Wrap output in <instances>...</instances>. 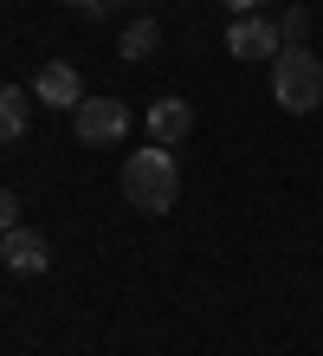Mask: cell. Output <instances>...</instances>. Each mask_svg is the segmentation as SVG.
<instances>
[{
	"label": "cell",
	"mask_w": 323,
	"mask_h": 356,
	"mask_svg": "<svg viewBox=\"0 0 323 356\" xmlns=\"http://www.w3.org/2000/svg\"><path fill=\"white\" fill-rule=\"evenodd\" d=\"M123 195L129 207H142V214H168L181 195V169H175V156L162 149V143H149V149H136L123 162Z\"/></svg>",
	"instance_id": "6da1fadb"
},
{
	"label": "cell",
	"mask_w": 323,
	"mask_h": 356,
	"mask_svg": "<svg viewBox=\"0 0 323 356\" xmlns=\"http://www.w3.org/2000/svg\"><path fill=\"white\" fill-rule=\"evenodd\" d=\"M272 97L285 104L291 117H310L323 104V58L304 52V46H285L272 58Z\"/></svg>",
	"instance_id": "7a4b0ae2"
},
{
	"label": "cell",
	"mask_w": 323,
	"mask_h": 356,
	"mask_svg": "<svg viewBox=\"0 0 323 356\" xmlns=\"http://www.w3.org/2000/svg\"><path fill=\"white\" fill-rule=\"evenodd\" d=\"M72 117H78V143H91V149H110L129 136V104L117 97H84Z\"/></svg>",
	"instance_id": "3957f363"
},
{
	"label": "cell",
	"mask_w": 323,
	"mask_h": 356,
	"mask_svg": "<svg viewBox=\"0 0 323 356\" xmlns=\"http://www.w3.org/2000/svg\"><path fill=\"white\" fill-rule=\"evenodd\" d=\"M226 52L233 58H278L285 52V33H278L272 19H258V13H240L226 26Z\"/></svg>",
	"instance_id": "277c9868"
},
{
	"label": "cell",
	"mask_w": 323,
	"mask_h": 356,
	"mask_svg": "<svg viewBox=\"0 0 323 356\" xmlns=\"http://www.w3.org/2000/svg\"><path fill=\"white\" fill-rule=\"evenodd\" d=\"M0 259L33 279V272H46V266H52V246H46V234H33V227L19 220V227H7V234H0Z\"/></svg>",
	"instance_id": "5b68a950"
},
{
	"label": "cell",
	"mask_w": 323,
	"mask_h": 356,
	"mask_svg": "<svg viewBox=\"0 0 323 356\" xmlns=\"http://www.w3.org/2000/svg\"><path fill=\"white\" fill-rule=\"evenodd\" d=\"M33 97H39V104H58V111H78V104H84L78 72L65 65V58H46V65H39V78H33Z\"/></svg>",
	"instance_id": "8992f818"
},
{
	"label": "cell",
	"mask_w": 323,
	"mask_h": 356,
	"mask_svg": "<svg viewBox=\"0 0 323 356\" xmlns=\"http://www.w3.org/2000/svg\"><path fill=\"white\" fill-rule=\"evenodd\" d=\"M188 130H194V104L188 97H156L149 104V136H156L162 149H175Z\"/></svg>",
	"instance_id": "52a82bcc"
},
{
	"label": "cell",
	"mask_w": 323,
	"mask_h": 356,
	"mask_svg": "<svg viewBox=\"0 0 323 356\" xmlns=\"http://www.w3.org/2000/svg\"><path fill=\"white\" fill-rule=\"evenodd\" d=\"M117 46H123V58H129V65H136V58H156V46H162V26H156L149 13H136V19L123 26V39H117Z\"/></svg>",
	"instance_id": "ba28073f"
},
{
	"label": "cell",
	"mask_w": 323,
	"mask_h": 356,
	"mask_svg": "<svg viewBox=\"0 0 323 356\" xmlns=\"http://www.w3.org/2000/svg\"><path fill=\"white\" fill-rule=\"evenodd\" d=\"M26 136V91L19 85H0V143Z\"/></svg>",
	"instance_id": "9c48e42d"
},
{
	"label": "cell",
	"mask_w": 323,
	"mask_h": 356,
	"mask_svg": "<svg viewBox=\"0 0 323 356\" xmlns=\"http://www.w3.org/2000/svg\"><path fill=\"white\" fill-rule=\"evenodd\" d=\"M278 33H285V46H304V33H310V13H304V7H285V26H278Z\"/></svg>",
	"instance_id": "30bf717a"
},
{
	"label": "cell",
	"mask_w": 323,
	"mask_h": 356,
	"mask_svg": "<svg viewBox=\"0 0 323 356\" xmlns=\"http://www.w3.org/2000/svg\"><path fill=\"white\" fill-rule=\"evenodd\" d=\"M7 227H19V195L0 188V234H7Z\"/></svg>",
	"instance_id": "8fae6325"
},
{
	"label": "cell",
	"mask_w": 323,
	"mask_h": 356,
	"mask_svg": "<svg viewBox=\"0 0 323 356\" xmlns=\"http://www.w3.org/2000/svg\"><path fill=\"white\" fill-rule=\"evenodd\" d=\"M265 0H226V13H258Z\"/></svg>",
	"instance_id": "7c38bea8"
},
{
	"label": "cell",
	"mask_w": 323,
	"mask_h": 356,
	"mask_svg": "<svg viewBox=\"0 0 323 356\" xmlns=\"http://www.w3.org/2000/svg\"><path fill=\"white\" fill-rule=\"evenodd\" d=\"M65 7H84V13H103V0H65Z\"/></svg>",
	"instance_id": "4fadbf2b"
}]
</instances>
